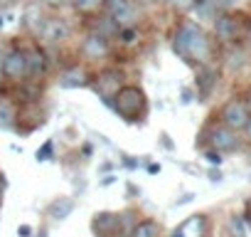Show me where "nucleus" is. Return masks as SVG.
Wrapping results in <instances>:
<instances>
[{"instance_id":"nucleus-10","label":"nucleus","mask_w":251,"mask_h":237,"mask_svg":"<svg viewBox=\"0 0 251 237\" xmlns=\"http://www.w3.org/2000/svg\"><path fill=\"white\" fill-rule=\"evenodd\" d=\"M81 52H84L86 59H101V57L108 55V40L96 35V32H89L81 42Z\"/></svg>"},{"instance_id":"nucleus-26","label":"nucleus","mask_w":251,"mask_h":237,"mask_svg":"<svg viewBox=\"0 0 251 237\" xmlns=\"http://www.w3.org/2000/svg\"><path fill=\"white\" fill-rule=\"evenodd\" d=\"M18 235L27 237V235H32V227H30V225H20V227H18Z\"/></svg>"},{"instance_id":"nucleus-12","label":"nucleus","mask_w":251,"mask_h":237,"mask_svg":"<svg viewBox=\"0 0 251 237\" xmlns=\"http://www.w3.org/2000/svg\"><path fill=\"white\" fill-rule=\"evenodd\" d=\"M214 87H217V72L209 64H200V69H197V94H200V99L204 101L214 91Z\"/></svg>"},{"instance_id":"nucleus-29","label":"nucleus","mask_w":251,"mask_h":237,"mask_svg":"<svg viewBox=\"0 0 251 237\" xmlns=\"http://www.w3.org/2000/svg\"><path fill=\"white\" fill-rule=\"evenodd\" d=\"M246 109H249V114H251V91H249V96H246Z\"/></svg>"},{"instance_id":"nucleus-13","label":"nucleus","mask_w":251,"mask_h":237,"mask_svg":"<svg viewBox=\"0 0 251 237\" xmlns=\"http://www.w3.org/2000/svg\"><path fill=\"white\" fill-rule=\"evenodd\" d=\"M204 235V217L202 215H195L190 220H185L182 225H177L170 237H202Z\"/></svg>"},{"instance_id":"nucleus-14","label":"nucleus","mask_w":251,"mask_h":237,"mask_svg":"<svg viewBox=\"0 0 251 237\" xmlns=\"http://www.w3.org/2000/svg\"><path fill=\"white\" fill-rule=\"evenodd\" d=\"M86 84H91V79L79 67H72V69L59 74V87H64V89H79V87H86Z\"/></svg>"},{"instance_id":"nucleus-27","label":"nucleus","mask_w":251,"mask_h":237,"mask_svg":"<svg viewBox=\"0 0 251 237\" xmlns=\"http://www.w3.org/2000/svg\"><path fill=\"white\" fill-rule=\"evenodd\" d=\"M244 134H246V141L251 144V118H249V124L244 126Z\"/></svg>"},{"instance_id":"nucleus-30","label":"nucleus","mask_w":251,"mask_h":237,"mask_svg":"<svg viewBox=\"0 0 251 237\" xmlns=\"http://www.w3.org/2000/svg\"><path fill=\"white\" fill-rule=\"evenodd\" d=\"M0 79H3V52H0Z\"/></svg>"},{"instance_id":"nucleus-3","label":"nucleus","mask_w":251,"mask_h":237,"mask_svg":"<svg viewBox=\"0 0 251 237\" xmlns=\"http://www.w3.org/2000/svg\"><path fill=\"white\" fill-rule=\"evenodd\" d=\"M103 10L118 28H136L138 23L136 0H103Z\"/></svg>"},{"instance_id":"nucleus-4","label":"nucleus","mask_w":251,"mask_h":237,"mask_svg":"<svg viewBox=\"0 0 251 237\" xmlns=\"http://www.w3.org/2000/svg\"><path fill=\"white\" fill-rule=\"evenodd\" d=\"M219 118H222V124H224L226 129H231V131H244V126L249 124V118H251V114H249V109H246V101H241V99H229V101L222 106Z\"/></svg>"},{"instance_id":"nucleus-9","label":"nucleus","mask_w":251,"mask_h":237,"mask_svg":"<svg viewBox=\"0 0 251 237\" xmlns=\"http://www.w3.org/2000/svg\"><path fill=\"white\" fill-rule=\"evenodd\" d=\"M40 35H42L47 42L57 45V42H64V40L69 37V25H67V20H62V18H50V20H45Z\"/></svg>"},{"instance_id":"nucleus-20","label":"nucleus","mask_w":251,"mask_h":237,"mask_svg":"<svg viewBox=\"0 0 251 237\" xmlns=\"http://www.w3.org/2000/svg\"><path fill=\"white\" fill-rule=\"evenodd\" d=\"M116 37H118L123 45H133V42L138 40V32H136V28H121Z\"/></svg>"},{"instance_id":"nucleus-19","label":"nucleus","mask_w":251,"mask_h":237,"mask_svg":"<svg viewBox=\"0 0 251 237\" xmlns=\"http://www.w3.org/2000/svg\"><path fill=\"white\" fill-rule=\"evenodd\" d=\"M229 232H231L234 237H249L246 220H244V217H231V220H229Z\"/></svg>"},{"instance_id":"nucleus-22","label":"nucleus","mask_w":251,"mask_h":237,"mask_svg":"<svg viewBox=\"0 0 251 237\" xmlns=\"http://www.w3.org/2000/svg\"><path fill=\"white\" fill-rule=\"evenodd\" d=\"M67 3L74 8V10H91L96 3H94V0H67Z\"/></svg>"},{"instance_id":"nucleus-8","label":"nucleus","mask_w":251,"mask_h":237,"mask_svg":"<svg viewBox=\"0 0 251 237\" xmlns=\"http://www.w3.org/2000/svg\"><path fill=\"white\" fill-rule=\"evenodd\" d=\"M209 144L219 153H231V151L239 148V136H236V131H231L224 124H219V126H214L209 131Z\"/></svg>"},{"instance_id":"nucleus-16","label":"nucleus","mask_w":251,"mask_h":237,"mask_svg":"<svg viewBox=\"0 0 251 237\" xmlns=\"http://www.w3.org/2000/svg\"><path fill=\"white\" fill-rule=\"evenodd\" d=\"M118 25L103 13V15H99V18H94V30L91 32H96V35H101V37H106V40H111L113 35H118Z\"/></svg>"},{"instance_id":"nucleus-31","label":"nucleus","mask_w":251,"mask_h":237,"mask_svg":"<svg viewBox=\"0 0 251 237\" xmlns=\"http://www.w3.org/2000/svg\"><path fill=\"white\" fill-rule=\"evenodd\" d=\"M249 42H251V28H249Z\"/></svg>"},{"instance_id":"nucleus-25","label":"nucleus","mask_w":251,"mask_h":237,"mask_svg":"<svg viewBox=\"0 0 251 237\" xmlns=\"http://www.w3.org/2000/svg\"><path fill=\"white\" fill-rule=\"evenodd\" d=\"M42 3H45V5H50V8H62V5L67 3V0H42Z\"/></svg>"},{"instance_id":"nucleus-17","label":"nucleus","mask_w":251,"mask_h":237,"mask_svg":"<svg viewBox=\"0 0 251 237\" xmlns=\"http://www.w3.org/2000/svg\"><path fill=\"white\" fill-rule=\"evenodd\" d=\"M18 121V109L10 99H0V129H13Z\"/></svg>"},{"instance_id":"nucleus-23","label":"nucleus","mask_w":251,"mask_h":237,"mask_svg":"<svg viewBox=\"0 0 251 237\" xmlns=\"http://www.w3.org/2000/svg\"><path fill=\"white\" fill-rule=\"evenodd\" d=\"M50 156H52V141H47V144L37 151V161H50Z\"/></svg>"},{"instance_id":"nucleus-6","label":"nucleus","mask_w":251,"mask_h":237,"mask_svg":"<svg viewBox=\"0 0 251 237\" xmlns=\"http://www.w3.org/2000/svg\"><path fill=\"white\" fill-rule=\"evenodd\" d=\"M3 77L10 82H23L27 77V52L20 47H10L3 55Z\"/></svg>"},{"instance_id":"nucleus-15","label":"nucleus","mask_w":251,"mask_h":237,"mask_svg":"<svg viewBox=\"0 0 251 237\" xmlns=\"http://www.w3.org/2000/svg\"><path fill=\"white\" fill-rule=\"evenodd\" d=\"M72 210H74V200L72 198H57L54 203H50L47 215L54 217V220H67L72 215Z\"/></svg>"},{"instance_id":"nucleus-7","label":"nucleus","mask_w":251,"mask_h":237,"mask_svg":"<svg viewBox=\"0 0 251 237\" xmlns=\"http://www.w3.org/2000/svg\"><path fill=\"white\" fill-rule=\"evenodd\" d=\"M214 35L219 42H236L239 35H241V28H239V18L231 15V13H219L214 18Z\"/></svg>"},{"instance_id":"nucleus-21","label":"nucleus","mask_w":251,"mask_h":237,"mask_svg":"<svg viewBox=\"0 0 251 237\" xmlns=\"http://www.w3.org/2000/svg\"><path fill=\"white\" fill-rule=\"evenodd\" d=\"M168 5L177 13H185V10H192L195 8V0H168Z\"/></svg>"},{"instance_id":"nucleus-28","label":"nucleus","mask_w":251,"mask_h":237,"mask_svg":"<svg viewBox=\"0 0 251 237\" xmlns=\"http://www.w3.org/2000/svg\"><path fill=\"white\" fill-rule=\"evenodd\" d=\"M136 3H141V5H155V3H160V0H136Z\"/></svg>"},{"instance_id":"nucleus-24","label":"nucleus","mask_w":251,"mask_h":237,"mask_svg":"<svg viewBox=\"0 0 251 237\" xmlns=\"http://www.w3.org/2000/svg\"><path fill=\"white\" fill-rule=\"evenodd\" d=\"M204 158H207V163H212V166H222V153H219V151H214V148H212V151H207V153H204Z\"/></svg>"},{"instance_id":"nucleus-5","label":"nucleus","mask_w":251,"mask_h":237,"mask_svg":"<svg viewBox=\"0 0 251 237\" xmlns=\"http://www.w3.org/2000/svg\"><path fill=\"white\" fill-rule=\"evenodd\" d=\"M121 87H126V84H123V74L116 67H106L94 77V89L106 104H111V99L118 94Z\"/></svg>"},{"instance_id":"nucleus-1","label":"nucleus","mask_w":251,"mask_h":237,"mask_svg":"<svg viewBox=\"0 0 251 237\" xmlns=\"http://www.w3.org/2000/svg\"><path fill=\"white\" fill-rule=\"evenodd\" d=\"M173 50L175 55L187 62V64H207L209 55H212V45L207 32L202 30L200 23L195 20H180L175 32H173Z\"/></svg>"},{"instance_id":"nucleus-11","label":"nucleus","mask_w":251,"mask_h":237,"mask_svg":"<svg viewBox=\"0 0 251 237\" xmlns=\"http://www.w3.org/2000/svg\"><path fill=\"white\" fill-rule=\"evenodd\" d=\"M45 74H47L45 52H42L40 47H32V50L27 52V77H30V82H40Z\"/></svg>"},{"instance_id":"nucleus-2","label":"nucleus","mask_w":251,"mask_h":237,"mask_svg":"<svg viewBox=\"0 0 251 237\" xmlns=\"http://www.w3.org/2000/svg\"><path fill=\"white\" fill-rule=\"evenodd\" d=\"M108 106L123 118V121H138V116H143L146 109H148V99H146L141 87L126 84V87L118 89V94L111 99Z\"/></svg>"},{"instance_id":"nucleus-18","label":"nucleus","mask_w":251,"mask_h":237,"mask_svg":"<svg viewBox=\"0 0 251 237\" xmlns=\"http://www.w3.org/2000/svg\"><path fill=\"white\" fill-rule=\"evenodd\" d=\"M131 237H163V227L155 220H141L131 230Z\"/></svg>"}]
</instances>
